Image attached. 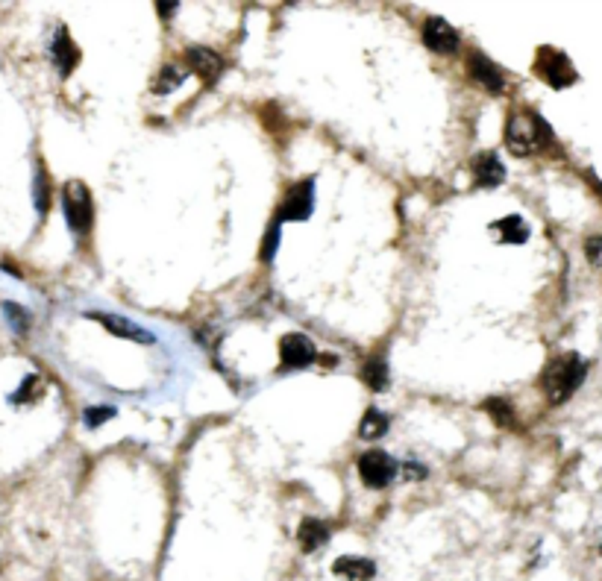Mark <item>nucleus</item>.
Wrapping results in <instances>:
<instances>
[{
  "label": "nucleus",
  "mask_w": 602,
  "mask_h": 581,
  "mask_svg": "<svg viewBox=\"0 0 602 581\" xmlns=\"http://www.w3.org/2000/svg\"><path fill=\"white\" fill-rule=\"evenodd\" d=\"M6 314L12 317V326H15V332H24V329H27V311H21L18 306H6Z\"/></svg>",
  "instance_id": "26"
},
{
  "label": "nucleus",
  "mask_w": 602,
  "mask_h": 581,
  "mask_svg": "<svg viewBox=\"0 0 602 581\" xmlns=\"http://www.w3.org/2000/svg\"><path fill=\"white\" fill-rule=\"evenodd\" d=\"M186 62H189V68L203 79V83H215V79L220 76V71H224V59H220L218 53L209 50V47H191Z\"/></svg>",
  "instance_id": "9"
},
{
  "label": "nucleus",
  "mask_w": 602,
  "mask_h": 581,
  "mask_svg": "<svg viewBox=\"0 0 602 581\" xmlns=\"http://www.w3.org/2000/svg\"><path fill=\"white\" fill-rule=\"evenodd\" d=\"M95 321H100V323L107 326L112 335H117V338H129V341H141V343H156L153 332L136 326L133 321H127V317H117V314H95Z\"/></svg>",
  "instance_id": "10"
},
{
  "label": "nucleus",
  "mask_w": 602,
  "mask_h": 581,
  "mask_svg": "<svg viewBox=\"0 0 602 581\" xmlns=\"http://www.w3.org/2000/svg\"><path fill=\"white\" fill-rule=\"evenodd\" d=\"M474 177L479 185L494 189V185H500L505 179V165L500 162V156L496 153H479L474 158Z\"/></svg>",
  "instance_id": "11"
},
{
  "label": "nucleus",
  "mask_w": 602,
  "mask_h": 581,
  "mask_svg": "<svg viewBox=\"0 0 602 581\" xmlns=\"http://www.w3.org/2000/svg\"><path fill=\"white\" fill-rule=\"evenodd\" d=\"M335 576H342L347 581H373L376 576V564L371 558H350V555H344V558H338L332 564Z\"/></svg>",
  "instance_id": "13"
},
{
  "label": "nucleus",
  "mask_w": 602,
  "mask_h": 581,
  "mask_svg": "<svg viewBox=\"0 0 602 581\" xmlns=\"http://www.w3.org/2000/svg\"><path fill=\"white\" fill-rule=\"evenodd\" d=\"M182 79H186V74H182L179 68H174V65H165L162 74L156 76L153 91H156V95H171L177 86H182Z\"/></svg>",
  "instance_id": "18"
},
{
  "label": "nucleus",
  "mask_w": 602,
  "mask_h": 581,
  "mask_svg": "<svg viewBox=\"0 0 602 581\" xmlns=\"http://www.w3.org/2000/svg\"><path fill=\"white\" fill-rule=\"evenodd\" d=\"M485 408L494 414V420L500 423V426H515V412H512V405H505L503 400H488Z\"/></svg>",
  "instance_id": "22"
},
{
  "label": "nucleus",
  "mask_w": 602,
  "mask_h": 581,
  "mask_svg": "<svg viewBox=\"0 0 602 581\" xmlns=\"http://www.w3.org/2000/svg\"><path fill=\"white\" fill-rule=\"evenodd\" d=\"M587 373V364L579 359L576 352H565L546 364L544 370V391L549 396V403H565L573 396V391L582 385V379Z\"/></svg>",
  "instance_id": "2"
},
{
  "label": "nucleus",
  "mask_w": 602,
  "mask_h": 581,
  "mask_svg": "<svg viewBox=\"0 0 602 581\" xmlns=\"http://www.w3.org/2000/svg\"><path fill=\"white\" fill-rule=\"evenodd\" d=\"M311 209H315V185L311 179L294 185L291 191H288L285 203H282V211H280V220H306L311 215Z\"/></svg>",
  "instance_id": "6"
},
{
  "label": "nucleus",
  "mask_w": 602,
  "mask_h": 581,
  "mask_svg": "<svg viewBox=\"0 0 602 581\" xmlns=\"http://www.w3.org/2000/svg\"><path fill=\"white\" fill-rule=\"evenodd\" d=\"M405 475H409V479H423L426 470H423V467H417L414 461H405Z\"/></svg>",
  "instance_id": "27"
},
{
  "label": "nucleus",
  "mask_w": 602,
  "mask_h": 581,
  "mask_svg": "<svg viewBox=\"0 0 602 581\" xmlns=\"http://www.w3.org/2000/svg\"><path fill=\"white\" fill-rule=\"evenodd\" d=\"M280 359H282L285 367H291V370L294 367H309L311 362L318 359V350L306 335L291 332V335H285L280 341Z\"/></svg>",
  "instance_id": "7"
},
{
  "label": "nucleus",
  "mask_w": 602,
  "mask_h": 581,
  "mask_svg": "<svg viewBox=\"0 0 602 581\" xmlns=\"http://www.w3.org/2000/svg\"><path fill=\"white\" fill-rule=\"evenodd\" d=\"M115 417V408H109V405H95V408H86V414H83V423L88 429H97V426H103L107 420H112Z\"/></svg>",
  "instance_id": "21"
},
{
  "label": "nucleus",
  "mask_w": 602,
  "mask_h": 581,
  "mask_svg": "<svg viewBox=\"0 0 602 581\" xmlns=\"http://www.w3.org/2000/svg\"><path fill=\"white\" fill-rule=\"evenodd\" d=\"M585 253H587V259H591V264H602V235L587 238Z\"/></svg>",
  "instance_id": "25"
},
{
  "label": "nucleus",
  "mask_w": 602,
  "mask_h": 581,
  "mask_svg": "<svg viewBox=\"0 0 602 581\" xmlns=\"http://www.w3.org/2000/svg\"><path fill=\"white\" fill-rule=\"evenodd\" d=\"M491 229L496 232V238H500L503 244H523V241H529L526 220L517 218V215H508V218H503V220H496Z\"/></svg>",
  "instance_id": "15"
},
{
  "label": "nucleus",
  "mask_w": 602,
  "mask_h": 581,
  "mask_svg": "<svg viewBox=\"0 0 602 581\" xmlns=\"http://www.w3.org/2000/svg\"><path fill=\"white\" fill-rule=\"evenodd\" d=\"M156 9H159V15L171 18V12H177V4H156Z\"/></svg>",
  "instance_id": "28"
},
{
  "label": "nucleus",
  "mask_w": 602,
  "mask_h": 581,
  "mask_svg": "<svg viewBox=\"0 0 602 581\" xmlns=\"http://www.w3.org/2000/svg\"><path fill=\"white\" fill-rule=\"evenodd\" d=\"M423 42L435 53H455L459 50V33L444 18H426L423 24Z\"/></svg>",
  "instance_id": "8"
},
{
  "label": "nucleus",
  "mask_w": 602,
  "mask_h": 581,
  "mask_svg": "<svg viewBox=\"0 0 602 581\" xmlns=\"http://www.w3.org/2000/svg\"><path fill=\"white\" fill-rule=\"evenodd\" d=\"M62 209H65V220L74 235H86L91 229V220H95V206H91V194L86 189V182L71 179L65 182L62 189Z\"/></svg>",
  "instance_id": "3"
},
{
  "label": "nucleus",
  "mask_w": 602,
  "mask_h": 581,
  "mask_svg": "<svg viewBox=\"0 0 602 581\" xmlns=\"http://www.w3.org/2000/svg\"><path fill=\"white\" fill-rule=\"evenodd\" d=\"M385 432H388V417L383 412H376V408H371V412L364 414V420H362L359 434L364 441H373V438H383Z\"/></svg>",
  "instance_id": "17"
},
{
  "label": "nucleus",
  "mask_w": 602,
  "mask_h": 581,
  "mask_svg": "<svg viewBox=\"0 0 602 581\" xmlns=\"http://www.w3.org/2000/svg\"><path fill=\"white\" fill-rule=\"evenodd\" d=\"M42 391H45L42 379H38V376H27V379L21 382L18 393H12V403H15V405L33 403V400H38V396H42Z\"/></svg>",
  "instance_id": "20"
},
{
  "label": "nucleus",
  "mask_w": 602,
  "mask_h": 581,
  "mask_svg": "<svg viewBox=\"0 0 602 581\" xmlns=\"http://www.w3.org/2000/svg\"><path fill=\"white\" fill-rule=\"evenodd\" d=\"M54 62H56V68H59V74L62 76H68L74 68H77V62H80V50H77V45L71 42V36H68V30H62L56 33V38H54Z\"/></svg>",
  "instance_id": "12"
},
{
  "label": "nucleus",
  "mask_w": 602,
  "mask_h": 581,
  "mask_svg": "<svg viewBox=\"0 0 602 581\" xmlns=\"http://www.w3.org/2000/svg\"><path fill=\"white\" fill-rule=\"evenodd\" d=\"M553 141V132L532 112H515L505 124V144L515 156H535Z\"/></svg>",
  "instance_id": "1"
},
{
  "label": "nucleus",
  "mask_w": 602,
  "mask_h": 581,
  "mask_svg": "<svg viewBox=\"0 0 602 581\" xmlns=\"http://www.w3.org/2000/svg\"><path fill=\"white\" fill-rule=\"evenodd\" d=\"M470 74H474V79H479L488 91H494V95H500L503 91V74L496 71V65H491L482 53H474V56H470Z\"/></svg>",
  "instance_id": "14"
},
{
  "label": "nucleus",
  "mask_w": 602,
  "mask_h": 581,
  "mask_svg": "<svg viewBox=\"0 0 602 581\" xmlns=\"http://www.w3.org/2000/svg\"><path fill=\"white\" fill-rule=\"evenodd\" d=\"M47 203H50V194H47V174L42 168H38L36 174V209L38 211H47Z\"/></svg>",
  "instance_id": "23"
},
{
  "label": "nucleus",
  "mask_w": 602,
  "mask_h": 581,
  "mask_svg": "<svg viewBox=\"0 0 602 581\" xmlns=\"http://www.w3.org/2000/svg\"><path fill=\"white\" fill-rule=\"evenodd\" d=\"M297 540H300V546H303V552H315L326 544V540H330V528H326L321 520L309 517V520L300 523Z\"/></svg>",
  "instance_id": "16"
},
{
  "label": "nucleus",
  "mask_w": 602,
  "mask_h": 581,
  "mask_svg": "<svg viewBox=\"0 0 602 581\" xmlns=\"http://www.w3.org/2000/svg\"><path fill=\"white\" fill-rule=\"evenodd\" d=\"M364 382L373 388V391H383L385 385H388V367H385V362L383 359H373V362H368L364 364Z\"/></svg>",
  "instance_id": "19"
},
{
  "label": "nucleus",
  "mask_w": 602,
  "mask_h": 581,
  "mask_svg": "<svg viewBox=\"0 0 602 581\" xmlns=\"http://www.w3.org/2000/svg\"><path fill=\"white\" fill-rule=\"evenodd\" d=\"M535 71H538L553 88H567L570 83H576L573 65L567 62L565 53H556V50H541L538 62H535Z\"/></svg>",
  "instance_id": "5"
},
{
  "label": "nucleus",
  "mask_w": 602,
  "mask_h": 581,
  "mask_svg": "<svg viewBox=\"0 0 602 581\" xmlns=\"http://www.w3.org/2000/svg\"><path fill=\"white\" fill-rule=\"evenodd\" d=\"M359 475L368 487H388L397 475V461L383 449H371L359 458Z\"/></svg>",
  "instance_id": "4"
},
{
  "label": "nucleus",
  "mask_w": 602,
  "mask_h": 581,
  "mask_svg": "<svg viewBox=\"0 0 602 581\" xmlns=\"http://www.w3.org/2000/svg\"><path fill=\"white\" fill-rule=\"evenodd\" d=\"M277 244H280V223H270V232L265 238V253H261V259H273V253H277Z\"/></svg>",
  "instance_id": "24"
}]
</instances>
